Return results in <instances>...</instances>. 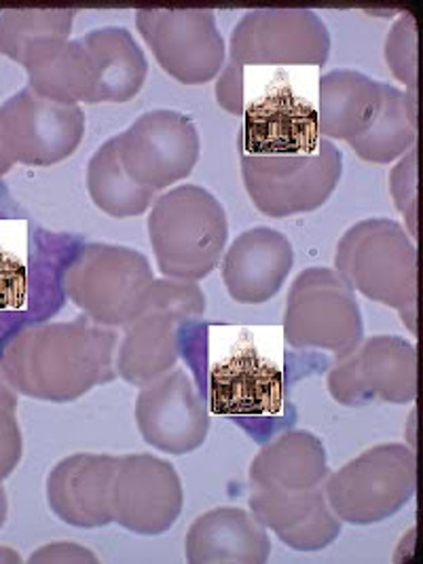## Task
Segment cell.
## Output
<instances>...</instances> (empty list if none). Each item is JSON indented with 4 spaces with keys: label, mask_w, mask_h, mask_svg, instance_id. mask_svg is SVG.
<instances>
[{
    "label": "cell",
    "mask_w": 423,
    "mask_h": 564,
    "mask_svg": "<svg viewBox=\"0 0 423 564\" xmlns=\"http://www.w3.org/2000/svg\"><path fill=\"white\" fill-rule=\"evenodd\" d=\"M117 334L91 319L53 322L15 334L0 366L13 389L32 400L66 404L117 377Z\"/></svg>",
    "instance_id": "6da1fadb"
},
{
    "label": "cell",
    "mask_w": 423,
    "mask_h": 564,
    "mask_svg": "<svg viewBox=\"0 0 423 564\" xmlns=\"http://www.w3.org/2000/svg\"><path fill=\"white\" fill-rule=\"evenodd\" d=\"M149 239L167 280L199 282L218 267L229 239L227 212L210 191L183 184L155 199Z\"/></svg>",
    "instance_id": "7a4b0ae2"
},
{
    "label": "cell",
    "mask_w": 423,
    "mask_h": 564,
    "mask_svg": "<svg viewBox=\"0 0 423 564\" xmlns=\"http://www.w3.org/2000/svg\"><path fill=\"white\" fill-rule=\"evenodd\" d=\"M335 267L369 301L397 311L417 305V246L390 218L362 220L345 232Z\"/></svg>",
    "instance_id": "3957f363"
},
{
    "label": "cell",
    "mask_w": 423,
    "mask_h": 564,
    "mask_svg": "<svg viewBox=\"0 0 423 564\" xmlns=\"http://www.w3.org/2000/svg\"><path fill=\"white\" fill-rule=\"evenodd\" d=\"M206 296L195 282L155 280L142 311L123 328L115 368L130 386L144 387L178 364V328L204 315Z\"/></svg>",
    "instance_id": "277c9868"
},
{
    "label": "cell",
    "mask_w": 423,
    "mask_h": 564,
    "mask_svg": "<svg viewBox=\"0 0 423 564\" xmlns=\"http://www.w3.org/2000/svg\"><path fill=\"white\" fill-rule=\"evenodd\" d=\"M155 275L149 258L126 246L91 243L64 275L68 299L105 328H126L142 311Z\"/></svg>",
    "instance_id": "5b68a950"
},
{
    "label": "cell",
    "mask_w": 423,
    "mask_h": 564,
    "mask_svg": "<svg viewBox=\"0 0 423 564\" xmlns=\"http://www.w3.org/2000/svg\"><path fill=\"white\" fill-rule=\"evenodd\" d=\"M415 451L404 444H379L328 474L324 495L347 524L369 527L400 512L415 495Z\"/></svg>",
    "instance_id": "8992f818"
},
{
    "label": "cell",
    "mask_w": 423,
    "mask_h": 564,
    "mask_svg": "<svg viewBox=\"0 0 423 564\" xmlns=\"http://www.w3.org/2000/svg\"><path fill=\"white\" fill-rule=\"evenodd\" d=\"M344 176V154L330 142L316 153L291 156L241 154V178L254 207L269 218H291L316 212L337 191Z\"/></svg>",
    "instance_id": "52a82bcc"
},
{
    "label": "cell",
    "mask_w": 423,
    "mask_h": 564,
    "mask_svg": "<svg viewBox=\"0 0 423 564\" xmlns=\"http://www.w3.org/2000/svg\"><path fill=\"white\" fill-rule=\"evenodd\" d=\"M284 336L294 349L330 351L337 358L365 338L356 294L335 269L312 267L299 273L286 301Z\"/></svg>",
    "instance_id": "ba28073f"
},
{
    "label": "cell",
    "mask_w": 423,
    "mask_h": 564,
    "mask_svg": "<svg viewBox=\"0 0 423 564\" xmlns=\"http://www.w3.org/2000/svg\"><path fill=\"white\" fill-rule=\"evenodd\" d=\"M135 28L159 66L183 85L210 83L227 62V45L210 9H138Z\"/></svg>",
    "instance_id": "9c48e42d"
},
{
    "label": "cell",
    "mask_w": 423,
    "mask_h": 564,
    "mask_svg": "<svg viewBox=\"0 0 423 564\" xmlns=\"http://www.w3.org/2000/svg\"><path fill=\"white\" fill-rule=\"evenodd\" d=\"M330 395L344 406L411 404L417 398V349L400 336L362 338L328 372Z\"/></svg>",
    "instance_id": "30bf717a"
},
{
    "label": "cell",
    "mask_w": 423,
    "mask_h": 564,
    "mask_svg": "<svg viewBox=\"0 0 423 564\" xmlns=\"http://www.w3.org/2000/svg\"><path fill=\"white\" fill-rule=\"evenodd\" d=\"M115 138L128 176L153 193L188 178L202 153L199 131L178 110L144 112Z\"/></svg>",
    "instance_id": "8fae6325"
},
{
    "label": "cell",
    "mask_w": 423,
    "mask_h": 564,
    "mask_svg": "<svg viewBox=\"0 0 423 564\" xmlns=\"http://www.w3.org/2000/svg\"><path fill=\"white\" fill-rule=\"evenodd\" d=\"M85 135L79 104L52 102L24 87L0 106V142L13 163L50 167L77 153Z\"/></svg>",
    "instance_id": "7c38bea8"
},
{
    "label": "cell",
    "mask_w": 423,
    "mask_h": 564,
    "mask_svg": "<svg viewBox=\"0 0 423 564\" xmlns=\"http://www.w3.org/2000/svg\"><path fill=\"white\" fill-rule=\"evenodd\" d=\"M229 57L246 66H322L330 32L310 9H259L231 32Z\"/></svg>",
    "instance_id": "4fadbf2b"
},
{
    "label": "cell",
    "mask_w": 423,
    "mask_h": 564,
    "mask_svg": "<svg viewBox=\"0 0 423 564\" xmlns=\"http://www.w3.org/2000/svg\"><path fill=\"white\" fill-rule=\"evenodd\" d=\"M185 490L176 467L155 455L117 457L110 488V518L126 531L158 538L181 518Z\"/></svg>",
    "instance_id": "5bb4252c"
},
{
    "label": "cell",
    "mask_w": 423,
    "mask_h": 564,
    "mask_svg": "<svg viewBox=\"0 0 423 564\" xmlns=\"http://www.w3.org/2000/svg\"><path fill=\"white\" fill-rule=\"evenodd\" d=\"M135 425L142 440L159 453L188 455L208 440L210 412L185 370L174 368L140 387Z\"/></svg>",
    "instance_id": "9a60e30c"
},
{
    "label": "cell",
    "mask_w": 423,
    "mask_h": 564,
    "mask_svg": "<svg viewBox=\"0 0 423 564\" xmlns=\"http://www.w3.org/2000/svg\"><path fill=\"white\" fill-rule=\"evenodd\" d=\"M294 250L289 237L269 227L241 232L223 258V282L239 305L271 301L291 275Z\"/></svg>",
    "instance_id": "2e32d148"
},
{
    "label": "cell",
    "mask_w": 423,
    "mask_h": 564,
    "mask_svg": "<svg viewBox=\"0 0 423 564\" xmlns=\"http://www.w3.org/2000/svg\"><path fill=\"white\" fill-rule=\"evenodd\" d=\"M250 510L267 531L296 552L328 547L341 533V520L330 510L324 485L305 490L254 488Z\"/></svg>",
    "instance_id": "e0dca14e"
},
{
    "label": "cell",
    "mask_w": 423,
    "mask_h": 564,
    "mask_svg": "<svg viewBox=\"0 0 423 564\" xmlns=\"http://www.w3.org/2000/svg\"><path fill=\"white\" fill-rule=\"evenodd\" d=\"M117 457L77 453L57 463L47 476V503L62 522L100 529L112 522L110 488Z\"/></svg>",
    "instance_id": "ac0fdd59"
},
{
    "label": "cell",
    "mask_w": 423,
    "mask_h": 564,
    "mask_svg": "<svg viewBox=\"0 0 423 564\" xmlns=\"http://www.w3.org/2000/svg\"><path fill=\"white\" fill-rule=\"evenodd\" d=\"M319 142L316 108L289 89L271 94L243 110L241 154H310L316 153Z\"/></svg>",
    "instance_id": "d6986e66"
},
{
    "label": "cell",
    "mask_w": 423,
    "mask_h": 564,
    "mask_svg": "<svg viewBox=\"0 0 423 564\" xmlns=\"http://www.w3.org/2000/svg\"><path fill=\"white\" fill-rule=\"evenodd\" d=\"M271 554L269 531L252 512L216 508L188 529L185 556L191 564H263Z\"/></svg>",
    "instance_id": "ffe728a7"
},
{
    "label": "cell",
    "mask_w": 423,
    "mask_h": 564,
    "mask_svg": "<svg viewBox=\"0 0 423 564\" xmlns=\"http://www.w3.org/2000/svg\"><path fill=\"white\" fill-rule=\"evenodd\" d=\"M282 370L257 351H239L210 372V409L225 416H264L282 411Z\"/></svg>",
    "instance_id": "44dd1931"
},
{
    "label": "cell",
    "mask_w": 423,
    "mask_h": 564,
    "mask_svg": "<svg viewBox=\"0 0 423 564\" xmlns=\"http://www.w3.org/2000/svg\"><path fill=\"white\" fill-rule=\"evenodd\" d=\"M383 104V83L358 70H333L319 78L317 126L324 140L351 142L375 123Z\"/></svg>",
    "instance_id": "7402d4cb"
},
{
    "label": "cell",
    "mask_w": 423,
    "mask_h": 564,
    "mask_svg": "<svg viewBox=\"0 0 423 564\" xmlns=\"http://www.w3.org/2000/svg\"><path fill=\"white\" fill-rule=\"evenodd\" d=\"M83 45L94 66L91 104H126L133 100L149 75V62L130 30L106 26L85 34Z\"/></svg>",
    "instance_id": "603a6c76"
},
{
    "label": "cell",
    "mask_w": 423,
    "mask_h": 564,
    "mask_svg": "<svg viewBox=\"0 0 423 564\" xmlns=\"http://www.w3.org/2000/svg\"><path fill=\"white\" fill-rule=\"evenodd\" d=\"M326 476V448L319 437L305 430L275 437L250 465L252 488L305 490L322 487Z\"/></svg>",
    "instance_id": "cb8c5ba5"
},
{
    "label": "cell",
    "mask_w": 423,
    "mask_h": 564,
    "mask_svg": "<svg viewBox=\"0 0 423 564\" xmlns=\"http://www.w3.org/2000/svg\"><path fill=\"white\" fill-rule=\"evenodd\" d=\"M28 87L59 104H91L94 98V66L83 41L68 39L43 45L26 53Z\"/></svg>",
    "instance_id": "d4e9b609"
},
{
    "label": "cell",
    "mask_w": 423,
    "mask_h": 564,
    "mask_svg": "<svg viewBox=\"0 0 423 564\" xmlns=\"http://www.w3.org/2000/svg\"><path fill=\"white\" fill-rule=\"evenodd\" d=\"M349 147L362 161L390 165L417 147V91H400L383 83L381 112Z\"/></svg>",
    "instance_id": "484cf974"
},
{
    "label": "cell",
    "mask_w": 423,
    "mask_h": 564,
    "mask_svg": "<svg viewBox=\"0 0 423 564\" xmlns=\"http://www.w3.org/2000/svg\"><path fill=\"white\" fill-rule=\"evenodd\" d=\"M87 191L91 202L112 218H133L153 206L155 193L135 184L121 165L117 138H110L87 165Z\"/></svg>",
    "instance_id": "4316f807"
},
{
    "label": "cell",
    "mask_w": 423,
    "mask_h": 564,
    "mask_svg": "<svg viewBox=\"0 0 423 564\" xmlns=\"http://www.w3.org/2000/svg\"><path fill=\"white\" fill-rule=\"evenodd\" d=\"M73 9H4L0 11V53L22 64L26 53L68 41L73 24Z\"/></svg>",
    "instance_id": "83f0119b"
},
{
    "label": "cell",
    "mask_w": 423,
    "mask_h": 564,
    "mask_svg": "<svg viewBox=\"0 0 423 564\" xmlns=\"http://www.w3.org/2000/svg\"><path fill=\"white\" fill-rule=\"evenodd\" d=\"M386 62L392 75L411 91H417V24L411 13L397 20L386 39Z\"/></svg>",
    "instance_id": "f1b7e54d"
},
{
    "label": "cell",
    "mask_w": 423,
    "mask_h": 564,
    "mask_svg": "<svg viewBox=\"0 0 423 564\" xmlns=\"http://www.w3.org/2000/svg\"><path fill=\"white\" fill-rule=\"evenodd\" d=\"M24 453V437L18 423V391L0 366V485L18 469Z\"/></svg>",
    "instance_id": "f546056e"
},
{
    "label": "cell",
    "mask_w": 423,
    "mask_h": 564,
    "mask_svg": "<svg viewBox=\"0 0 423 564\" xmlns=\"http://www.w3.org/2000/svg\"><path fill=\"white\" fill-rule=\"evenodd\" d=\"M390 193L400 214L409 207L420 204V167H417V147L398 159L390 174Z\"/></svg>",
    "instance_id": "4dcf8cb0"
},
{
    "label": "cell",
    "mask_w": 423,
    "mask_h": 564,
    "mask_svg": "<svg viewBox=\"0 0 423 564\" xmlns=\"http://www.w3.org/2000/svg\"><path fill=\"white\" fill-rule=\"evenodd\" d=\"M216 87V102L220 108H225L229 115H243L246 110V89H243V66L236 59L227 57L223 70L218 73Z\"/></svg>",
    "instance_id": "1f68e13d"
},
{
    "label": "cell",
    "mask_w": 423,
    "mask_h": 564,
    "mask_svg": "<svg viewBox=\"0 0 423 564\" xmlns=\"http://www.w3.org/2000/svg\"><path fill=\"white\" fill-rule=\"evenodd\" d=\"M26 267L4 250H0V308H15L26 296Z\"/></svg>",
    "instance_id": "d6a6232c"
},
{
    "label": "cell",
    "mask_w": 423,
    "mask_h": 564,
    "mask_svg": "<svg viewBox=\"0 0 423 564\" xmlns=\"http://www.w3.org/2000/svg\"><path fill=\"white\" fill-rule=\"evenodd\" d=\"M28 563L32 564H50V563H98V558L94 556L91 550L77 545V543H50L39 547L36 552H32V556L28 558Z\"/></svg>",
    "instance_id": "836d02e7"
},
{
    "label": "cell",
    "mask_w": 423,
    "mask_h": 564,
    "mask_svg": "<svg viewBox=\"0 0 423 564\" xmlns=\"http://www.w3.org/2000/svg\"><path fill=\"white\" fill-rule=\"evenodd\" d=\"M400 317H402V324L409 328V333L417 336V305L400 308Z\"/></svg>",
    "instance_id": "e575fe53"
},
{
    "label": "cell",
    "mask_w": 423,
    "mask_h": 564,
    "mask_svg": "<svg viewBox=\"0 0 423 564\" xmlns=\"http://www.w3.org/2000/svg\"><path fill=\"white\" fill-rule=\"evenodd\" d=\"M7 516H9V499H7L4 488L0 485V529H2L4 522H7Z\"/></svg>",
    "instance_id": "d590c367"
},
{
    "label": "cell",
    "mask_w": 423,
    "mask_h": 564,
    "mask_svg": "<svg viewBox=\"0 0 423 564\" xmlns=\"http://www.w3.org/2000/svg\"><path fill=\"white\" fill-rule=\"evenodd\" d=\"M13 165H15V163L11 161V156L7 154L4 147H2V142H0V176H4Z\"/></svg>",
    "instance_id": "8d00e7d4"
},
{
    "label": "cell",
    "mask_w": 423,
    "mask_h": 564,
    "mask_svg": "<svg viewBox=\"0 0 423 564\" xmlns=\"http://www.w3.org/2000/svg\"><path fill=\"white\" fill-rule=\"evenodd\" d=\"M20 554L15 550H9V547H2L0 545V563H20Z\"/></svg>",
    "instance_id": "74e56055"
}]
</instances>
